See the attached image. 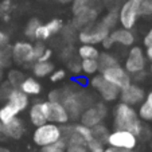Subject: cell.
Here are the masks:
<instances>
[{
	"mask_svg": "<svg viewBox=\"0 0 152 152\" xmlns=\"http://www.w3.org/2000/svg\"><path fill=\"white\" fill-rule=\"evenodd\" d=\"M115 126L116 129H125L133 135L140 136L143 133V123L139 118V115L131 105L120 102L115 110Z\"/></svg>",
	"mask_w": 152,
	"mask_h": 152,
	"instance_id": "obj_1",
	"label": "cell"
},
{
	"mask_svg": "<svg viewBox=\"0 0 152 152\" xmlns=\"http://www.w3.org/2000/svg\"><path fill=\"white\" fill-rule=\"evenodd\" d=\"M59 139H62V129L58 126V124L49 123V121L37 126L32 135L34 143L39 147H46L58 141Z\"/></svg>",
	"mask_w": 152,
	"mask_h": 152,
	"instance_id": "obj_2",
	"label": "cell"
},
{
	"mask_svg": "<svg viewBox=\"0 0 152 152\" xmlns=\"http://www.w3.org/2000/svg\"><path fill=\"white\" fill-rule=\"evenodd\" d=\"M141 0H126L123 4L120 12H118V20H120L123 28L131 30L137 22V18L140 16L139 14V7H140Z\"/></svg>",
	"mask_w": 152,
	"mask_h": 152,
	"instance_id": "obj_3",
	"label": "cell"
},
{
	"mask_svg": "<svg viewBox=\"0 0 152 152\" xmlns=\"http://www.w3.org/2000/svg\"><path fill=\"white\" fill-rule=\"evenodd\" d=\"M106 143L112 147H117V148L135 149V147L137 145V136L125 129H116L108 135Z\"/></svg>",
	"mask_w": 152,
	"mask_h": 152,
	"instance_id": "obj_4",
	"label": "cell"
},
{
	"mask_svg": "<svg viewBox=\"0 0 152 152\" xmlns=\"http://www.w3.org/2000/svg\"><path fill=\"white\" fill-rule=\"evenodd\" d=\"M43 110H45V116L49 123L54 124H66L70 120L69 115H67L65 106L59 101H47V102H42Z\"/></svg>",
	"mask_w": 152,
	"mask_h": 152,
	"instance_id": "obj_5",
	"label": "cell"
},
{
	"mask_svg": "<svg viewBox=\"0 0 152 152\" xmlns=\"http://www.w3.org/2000/svg\"><path fill=\"white\" fill-rule=\"evenodd\" d=\"M106 113H108L106 106L101 102L96 104L93 106H88L81 113V124L92 128V126L97 125V124H101V121L105 118Z\"/></svg>",
	"mask_w": 152,
	"mask_h": 152,
	"instance_id": "obj_6",
	"label": "cell"
},
{
	"mask_svg": "<svg viewBox=\"0 0 152 152\" xmlns=\"http://www.w3.org/2000/svg\"><path fill=\"white\" fill-rule=\"evenodd\" d=\"M108 35H109V28L101 22L92 28L81 31L78 35V39L82 45H97V43L102 42Z\"/></svg>",
	"mask_w": 152,
	"mask_h": 152,
	"instance_id": "obj_7",
	"label": "cell"
},
{
	"mask_svg": "<svg viewBox=\"0 0 152 152\" xmlns=\"http://www.w3.org/2000/svg\"><path fill=\"white\" fill-rule=\"evenodd\" d=\"M102 77L106 81H109L110 83H113L115 86H117L118 89H124L128 85H131V75L124 67H121L120 65H116L113 67H109L102 72Z\"/></svg>",
	"mask_w": 152,
	"mask_h": 152,
	"instance_id": "obj_8",
	"label": "cell"
},
{
	"mask_svg": "<svg viewBox=\"0 0 152 152\" xmlns=\"http://www.w3.org/2000/svg\"><path fill=\"white\" fill-rule=\"evenodd\" d=\"M92 86L101 94V97L105 101H115L116 98L120 96V89L117 86H115L113 83H110L109 81H106L102 77V74L96 75L92 80Z\"/></svg>",
	"mask_w": 152,
	"mask_h": 152,
	"instance_id": "obj_9",
	"label": "cell"
},
{
	"mask_svg": "<svg viewBox=\"0 0 152 152\" xmlns=\"http://www.w3.org/2000/svg\"><path fill=\"white\" fill-rule=\"evenodd\" d=\"M145 67V55L141 47L133 46L128 53V58L125 61V70L129 74H137L144 72Z\"/></svg>",
	"mask_w": 152,
	"mask_h": 152,
	"instance_id": "obj_10",
	"label": "cell"
},
{
	"mask_svg": "<svg viewBox=\"0 0 152 152\" xmlns=\"http://www.w3.org/2000/svg\"><path fill=\"white\" fill-rule=\"evenodd\" d=\"M11 58L18 63H28L34 61V49L28 42H18L11 50Z\"/></svg>",
	"mask_w": 152,
	"mask_h": 152,
	"instance_id": "obj_11",
	"label": "cell"
},
{
	"mask_svg": "<svg viewBox=\"0 0 152 152\" xmlns=\"http://www.w3.org/2000/svg\"><path fill=\"white\" fill-rule=\"evenodd\" d=\"M120 98L121 102H125L128 105H139L143 102V100L145 98V93L139 85H128L126 88L120 90Z\"/></svg>",
	"mask_w": 152,
	"mask_h": 152,
	"instance_id": "obj_12",
	"label": "cell"
},
{
	"mask_svg": "<svg viewBox=\"0 0 152 152\" xmlns=\"http://www.w3.org/2000/svg\"><path fill=\"white\" fill-rule=\"evenodd\" d=\"M3 132H4V135H6V137L19 139L24 132L23 121L18 117H14L11 121L3 124Z\"/></svg>",
	"mask_w": 152,
	"mask_h": 152,
	"instance_id": "obj_13",
	"label": "cell"
},
{
	"mask_svg": "<svg viewBox=\"0 0 152 152\" xmlns=\"http://www.w3.org/2000/svg\"><path fill=\"white\" fill-rule=\"evenodd\" d=\"M97 19V12L94 11L93 8H89L86 7L83 11H81L80 14L75 15L74 22H73V26L75 28H82V27H88L90 23H93L94 20Z\"/></svg>",
	"mask_w": 152,
	"mask_h": 152,
	"instance_id": "obj_14",
	"label": "cell"
},
{
	"mask_svg": "<svg viewBox=\"0 0 152 152\" xmlns=\"http://www.w3.org/2000/svg\"><path fill=\"white\" fill-rule=\"evenodd\" d=\"M7 100H8V102L12 104L19 112L24 110L27 106H28V96L24 92H22L20 89H16V88H14V89L10 92Z\"/></svg>",
	"mask_w": 152,
	"mask_h": 152,
	"instance_id": "obj_15",
	"label": "cell"
},
{
	"mask_svg": "<svg viewBox=\"0 0 152 152\" xmlns=\"http://www.w3.org/2000/svg\"><path fill=\"white\" fill-rule=\"evenodd\" d=\"M109 37L112 38L113 43H120L123 46H132L133 43H135V35L128 28L116 30L112 34H109Z\"/></svg>",
	"mask_w": 152,
	"mask_h": 152,
	"instance_id": "obj_16",
	"label": "cell"
},
{
	"mask_svg": "<svg viewBox=\"0 0 152 152\" xmlns=\"http://www.w3.org/2000/svg\"><path fill=\"white\" fill-rule=\"evenodd\" d=\"M139 118L147 123H152V90L145 96L139 108Z\"/></svg>",
	"mask_w": 152,
	"mask_h": 152,
	"instance_id": "obj_17",
	"label": "cell"
},
{
	"mask_svg": "<svg viewBox=\"0 0 152 152\" xmlns=\"http://www.w3.org/2000/svg\"><path fill=\"white\" fill-rule=\"evenodd\" d=\"M30 120L31 123L34 124L35 126H39L42 124L47 123L46 120V116H45V110H43V106H42V102H37L31 106V109H30Z\"/></svg>",
	"mask_w": 152,
	"mask_h": 152,
	"instance_id": "obj_18",
	"label": "cell"
},
{
	"mask_svg": "<svg viewBox=\"0 0 152 152\" xmlns=\"http://www.w3.org/2000/svg\"><path fill=\"white\" fill-rule=\"evenodd\" d=\"M54 70V65L49 61H37L32 66V72H34V75L38 78H43L50 75Z\"/></svg>",
	"mask_w": 152,
	"mask_h": 152,
	"instance_id": "obj_19",
	"label": "cell"
},
{
	"mask_svg": "<svg viewBox=\"0 0 152 152\" xmlns=\"http://www.w3.org/2000/svg\"><path fill=\"white\" fill-rule=\"evenodd\" d=\"M19 89L22 90V92H24L27 96L32 94V96H37L40 93V90H42V88H40V83L38 82L35 78H31V77H27L23 80V82L20 83Z\"/></svg>",
	"mask_w": 152,
	"mask_h": 152,
	"instance_id": "obj_20",
	"label": "cell"
},
{
	"mask_svg": "<svg viewBox=\"0 0 152 152\" xmlns=\"http://www.w3.org/2000/svg\"><path fill=\"white\" fill-rule=\"evenodd\" d=\"M18 113H19V110H18L12 104L7 102L4 106L0 108V121L3 124L8 123V121H11L14 117H16Z\"/></svg>",
	"mask_w": 152,
	"mask_h": 152,
	"instance_id": "obj_21",
	"label": "cell"
},
{
	"mask_svg": "<svg viewBox=\"0 0 152 152\" xmlns=\"http://www.w3.org/2000/svg\"><path fill=\"white\" fill-rule=\"evenodd\" d=\"M97 61H98V70H100L101 73H102L104 70L109 69V67H113V66H116V65H118L117 59L110 54H100Z\"/></svg>",
	"mask_w": 152,
	"mask_h": 152,
	"instance_id": "obj_22",
	"label": "cell"
},
{
	"mask_svg": "<svg viewBox=\"0 0 152 152\" xmlns=\"http://www.w3.org/2000/svg\"><path fill=\"white\" fill-rule=\"evenodd\" d=\"M81 70L85 74H94L98 72V61L97 58H86L81 62Z\"/></svg>",
	"mask_w": 152,
	"mask_h": 152,
	"instance_id": "obj_23",
	"label": "cell"
},
{
	"mask_svg": "<svg viewBox=\"0 0 152 152\" xmlns=\"http://www.w3.org/2000/svg\"><path fill=\"white\" fill-rule=\"evenodd\" d=\"M78 55L82 59H86V58H98L100 53H98V50L93 45H82L78 49Z\"/></svg>",
	"mask_w": 152,
	"mask_h": 152,
	"instance_id": "obj_24",
	"label": "cell"
},
{
	"mask_svg": "<svg viewBox=\"0 0 152 152\" xmlns=\"http://www.w3.org/2000/svg\"><path fill=\"white\" fill-rule=\"evenodd\" d=\"M90 129H92L93 139H96V140L101 141V143L106 141V139H108V135H109V132H108V129H106L105 125H102V124H97V125L92 126Z\"/></svg>",
	"mask_w": 152,
	"mask_h": 152,
	"instance_id": "obj_25",
	"label": "cell"
},
{
	"mask_svg": "<svg viewBox=\"0 0 152 152\" xmlns=\"http://www.w3.org/2000/svg\"><path fill=\"white\" fill-rule=\"evenodd\" d=\"M66 145L67 144L65 141V139H59L55 143L42 147V152H66Z\"/></svg>",
	"mask_w": 152,
	"mask_h": 152,
	"instance_id": "obj_26",
	"label": "cell"
},
{
	"mask_svg": "<svg viewBox=\"0 0 152 152\" xmlns=\"http://www.w3.org/2000/svg\"><path fill=\"white\" fill-rule=\"evenodd\" d=\"M73 131L74 132H77L80 136H82L83 140L88 143V141H90L93 139V135H92V129L89 128V126L83 125V124H77V125L73 126Z\"/></svg>",
	"mask_w": 152,
	"mask_h": 152,
	"instance_id": "obj_27",
	"label": "cell"
},
{
	"mask_svg": "<svg viewBox=\"0 0 152 152\" xmlns=\"http://www.w3.org/2000/svg\"><path fill=\"white\" fill-rule=\"evenodd\" d=\"M23 80H24V75L20 72H18V70H11L8 73V82L11 83L12 88H19L20 83L23 82Z\"/></svg>",
	"mask_w": 152,
	"mask_h": 152,
	"instance_id": "obj_28",
	"label": "cell"
},
{
	"mask_svg": "<svg viewBox=\"0 0 152 152\" xmlns=\"http://www.w3.org/2000/svg\"><path fill=\"white\" fill-rule=\"evenodd\" d=\"M117 22H118V12L116 11V10H113V11H110V12H108L106 14V16L102 19V23L105 24L108 28H113V27L117 24Z\"/></svg>",
	"mask_w": 152,
	"mask_h": 152,
	"instance_id": "obj_29",
	"label": "cell"
},
{
	"mask_svg": "<svg viewBox=\"0 0 152 152\" xmlns=\"http://www.w3.org/2000/svg\"><path fill=\"white\" fill-rule=\"evenodd\" d=\"M39 20L38 19H31L27 23L26 28H24V35H26L27 38H31V39H34L35 38V31H37V28L39 27Z\"/></svg>",
	"mask_w": 152,
	"mask_h": 152,
	"instance_id": "obj_30",
	"label": "cell"
},
{
	"mask_svg": "<svg viewBox=\"0 0 152 152\" xmlns=\"http://www.w3.org/2000/svg\"><path fill=\"white\" fill-rule=\"evenodd\" d=\"M139 14L141 16H151L152 15V0H141L139 7Z\"/></svg>",
	"mask_w": 152,
	"mask_h": 152,
	"instance_id": "obj_31",
	"label": "cell"
},
{
	"mask_svg": "<svg viewBox=\"0 0 152 152\" xmlns=\"http://www.w3.org/2000/svg\"><path fill=\"white\" fill-rule=\"evenodd\" d=\"M51 37V32H50V30L47 28V26L45 24H39V27L37 28V31H35V38L39 40H46L49 39V38Z\"/></svg>",
	"mask_w": 152,
	"mask_h": 152,
	"instance_id": "obj_32",
	"label": "cell"
},
{
	"mask_svg": "<svg viewBox=\"0 0 152 152\" xmlns=\"http://www.w3.org/2000/svg\"><path fill=\"white\" fill-rule=\"evenodd\" d=\"M10 61H11V54L7 51L6 46L0 47V69H3V67L8 66Z\"/></svg>",
	"mask_w": 152,
	"mask_h": 152,
	"instance_id": "obj_33",
	"label": "cell"
},
{
	"mask_svg": "<svg viewBox=\"0 0 152 152\" xmlns=\"http://www.w3.org/2000/svg\"><path fill=\"white\" fill-rule=\"evenodd\" d=\"M46 26H47V28L50 30V32H51V35H53V34L59 32L61 30H62L63 24H62V20L61 19H53V20H50Z\"/></svg>",
	"mask_w": 152,
	"mask_h": 152,
	"instance_id": "obj_34",
	"label": "cell"
},
{
	"mask_svg": "<svg viewBox=\"0 0 152 152\" xmlns=\"http://www.w3.org/2000/svg\"><path fill=\"white\" fill-rule=\"evenodd\" d=\"M86 148L89 149L90 152H104L102 143L96 140V139H92L90 141H88V143H86Z\"/></svg>",
	"mask_w": 152,
	"mask_h": 152,
	"instance_id": "obj_35",
	"label": "cell"
},
{
	"mask_svg": "<svg viewBox=\"0 0 152 152\" xmlns=\"http://www.w3.org/2000/svg\"><path fill=\"white\" fill-rule=\"evenodd\" d=\"M88 1L89 0H74V3H73V12H74V15L80 14L86 7H89L88 6Z\"/></svg>",
	"mask_w": 152,
	"mask_h": 152,
	"instance_id": "obj_36",
	"label": "cell"
},
{
	"mask_svg": "<svg viewBox=\"0 0 152 152\" xmlns=\"http://www.w3.org/2000/svg\"><path fill=\"white\" fill-rule=\"evenodd\" d=\"M32 49H34V59L38 61L40 58V55L45 53V50H46V46H45L42 42H38V43H35L34 46H32Z\"/></svg>",
	"mask_w": 152,
	"mask_h": 152,
	"instance_id": "obj_37",
	"label": "cell"
},
{
	"mask_svg": "<svg viewBox=\"0 0 152 152\" xmlns=\"http://www.w3.org/2000/svg\"><path fill=\"white\" fill-rule=\"evenodd\" d=\"M66 152H88V148L82 144H67Z\"/></svg>",
	"mask_w": 152,
	"mask_h": 152,
	"instance_id": "obj_38",
	"label": "cell"
},
{
	"mask_svg": "<svg viewBox=\"0 0 152 152\" xmlns=\"http://www.w3.org/2000/svg\"><path fill=\"white\" fill-rule=\"evenodd\" d=\"M65 77H66V73H65V70H63V69H58V70H55V72L51 73V77H50V80H51L53 82H58V81H62Z\"/></svg>",
	"mask_w": 152,
	"mask_h": 152,
	"instance_id": "obj_39",
	"label": "cell"
},
{
	"mask_svg": "<svg viewBox=\"0 0 152 152\" xmlns=\"http://www.w3.org/2000/svg\"><path fill=\"white\" fill-rule=\"evenodd\" d=\"M63 37L66 38V40H73L75 38V27L74 26H66V28L63 30Z\"/></svg>",
	"mask_w": 152,
	"mask_h": 152,
	"instance_id": "obj_40",
	"label": "cell"
},
{
	"mask_svg": "<svg viewBox=\"0 0 152 152\" xmlns=\"http://www.w3.org/2000/svg\"><path fill=\"white\" fill-rule=\"evenodd\" d=\"M49 101H59L62 100V90H54V92H51L49 94Z\"/></svg>",
	"mask_w": 152,
	"mask_h": 152,
	"instance_id": "obj_41",
	"label": "cell"
},
{
	"mask_svg": "<svg viewBox=\"0 0 152 152\" xmlns=\"http://www.w3.org/2000/svg\"><path fill=\"white\" fill-rule=\"evenodd\" d=\"M104 152H135L133 149H126V148H117V147L109 145L108 148H104Z\"/></svg>",
	"mask_w": 152,
	"mask_h": 152,
	"instance_id": "obj_42",
	"label": "cell"
},
{
	"mask_svg": "<svg viewBox=\"0 0 152 152\" xmlns=\"http://www.w3.org/2000/svg\"><path fill=\"white\" fill-rule=\"evenodd\" d=\"M69 69L72 70L73 73H80L81 72V63L75 62V61H70L69 62Z\"/></svg>",
	"mask_w": 152,
	"mask_h": 152,
	"instance_id": "obj_43",
	"label": "cell"
},
{
	"mask_svg": "<svg viewBox=\"0 0 152 152\" xmlns=\"http://www.w3.org/2000/svg\"><path fill=\"white\" fill-rule=\"evenodd\" d=\"M143 43L147 49H148V47H152V30L148 31V34H145V37H144V39H143Z\"/></svg>",
	"mask_w": 152,
	"mask_h": 152,
	"instance_id": "obj_44",
	"label": "cell"
},
{
	"mask_svg": "<svg viewBox=\"0 0 152 152\" xmlns=\"http://www.w3.org/2000/svg\"><path fill=\"white\" fill-rule=\"evenodd\" d=\"M11 8V0H3L0 4V11L1 12H8Z\"/></svg>",
	"mask_w": 152,
	"mask_h": 152,
	"instance_id": "obj_45",
	"label": "cell"
},
{
	"mask_svg": "<svg viewBox=\"0 0 152 152\" xmlns=\"http://www.w3.org/2000/svg\"><path fill=\"white\" fill-rule=\"evenodd\" d=\"M51 55H53V51L50 49H46L45 50V53H43L42 55H40V58L38 61H49L50 58H51Z\"/></svg>",
	"mask_w": 152,
	"mask_h": 152,
	"instance_id": "obj_46",
	"label": "cell"
},
{
	"mask_svg": "<svg viewBox=\"0 0 152 152\" xmlns=\"http://www.w3.org/2000/svg\"><path fill=\"white\" fill-rule=\"evenodd\" d=\"M109 34H110V32H109ZM101 43L104 45V47H105V49H109V47L113 46V40H112V38H110L109 35H108V37H106Z\"/></svg>",
	"mask_w": 152,
	"mask_h": 152,
	"instance_id": "obj_47",
	"label": "cell"
},
{
	"mask_svg": "<svg viewBox=\"0 0 152 152\" xmlns=\"http://www.w3.org/2000/svg\"><path fill=\"white\" fill-rule=\"evenodd\" d=\"M7 43H8V37H7L3 31H0V47L6 46Z\"/></svg>",
	"mask_w": 152,
	"mask_h": 152,
	"instance_id": "obj_48",
	"label": "cell"
},
{
	"mask_svg": "<svg viewBox=\"0 0 152 152\" xmlns=\"http://www.w3.org/2000/svg\"><path fill=\"white\" fill-rule=\"evenodd\" d=\"M147 58H148L149 61H152V47L147 49Z\"/></svg>",
	"mask_w": 152,
	"mask_h": 152,
	"instance_id": "obj_49",
	"label": "cell"
},
{
	"mask_svg": "<svg viewBox=\"0 0 152 152\" xmlns=\"http://www.w3.org/2000/svg\"><path fill=\"white\" fill-rule=\"evenodd\" d=\"M0 139H6V135L3 132V123L0 121Z\"/></svg>",
	"mask_w": 152,
	"mask_h": 152,
	"instance_id": "obj_50",
	"label": "cell"
},
{
	"mask_svg": "<svg viewBox=\"0 0 152 152\" xmlns=\"http://www.w3.org/2000/svg\"><path fill=\"white\" fill-rule=\"evenodd\" d=\"M59 3H69V1H72V0H58Z\"/></svg>",
	"mask_w": 152,
	"mask_h": 152,
	"instance_id": "obj_51",
	"label": "cell"
},
{
	"mask_svg": "<svg viewBox=\"0 0 152 152\" xmlns=\"http://www.w3.org/2000/svg\"><path fill=\"white\" fill-rule=\"evenodd\" d=\"M0 152H8V149H6V148H1V147H0Z\"/></svg>",
	"mask_w": 152,
	"mask_h": 152,
	"instance_id": "obj_52",
	"label": "cell"
},
{
	"mask_svg": "<svg viewBox=\"0 0 152 152\" xmlns=\"http://www.w3.org/2000/svg\"><path fill=\"white\" fill-rule=\"evenodd\" d=\"M149 73L152 74V61H151V66H149Z\"/></svg>",
	"mask_w": 152,
	"mask_h": 152,
	"instance_id": "obj_53",
	"label": "cell"
},
{
	"mask_svg": "<svg viewBox=\"0 0 152 152\" xmlns=\"http://www.w3.org/2000/svg\"><path fill=\"white\" fill-rule=\"evenodd\" d=\"M151 147H152V141H151Z\"/></svg>",
	"mask_w": 152,
	"mask_h": 152,
	"instance_id": "obj_54",
	"label": "cell"
}]
</instances>
